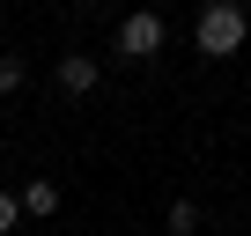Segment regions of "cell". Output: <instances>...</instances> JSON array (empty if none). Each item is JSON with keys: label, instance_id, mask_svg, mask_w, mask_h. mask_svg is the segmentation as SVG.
Segmentation results:
<instances>
[{"label": "cell", "instance_id": "obj_5", "mask_svg": "<svg viewBox=\"0 0 251 236\" xmlns=\"http://www.w3.org/2000/svg\"><path fill=\"white\" fill-rule=\"evenodd\" d=\"M192 229H200V207L177 199V207H170V236H192Z\"/></svg>", "mask_w": 251, "mask_h": 236}, {"label": "cell", "instance_id": "obj_4", "mask_svg": "<svg viewBox=\"0 0 251 236\" xmlns=\"http://www.w3.org/2000/svg\"><path fill=\"white\" fill-rule=\"evenodd\" d=\"M23 214H37V221L59 214V185H52V177H30V185H23Z\"/></svg>", "mask_w": 251, "mask_h": 236}, {"label": "cell", "instance_id": "obj_6", "mask_svg": "<svg viewBox=\"0 0 251 236\" xmlns=\"http://www.w3.org/2000/svg\"><path fill=\"white\" fill-rule=\"evenodd\" d=\"M15 89H23V59H15V52H0V96H15Z\"/></svg>", "mask_w": 251, "mask_h": 236}, {"label": "cell", "instance_id": "obj_7", "mask_svg": "<svg viewBox=\"0 0 251 236\" xmlns=\"http://www.w3.org/2000/svg\"><path fill=\"white\" fill-rule=\"evenodd\" d=\"M15 214H23V192H0V236L15 229Z\"/></svg>", "mask_w": 251, "mask_h": 236}, {"label": "cell", "instance_id": "obj_3", "mask_svg": "<svg viewBox=\"0 0 251 236\" xmlns=\"http://www.w3.org/2000/svg\"><path fill=\"white\" fill-rule=\"evenodd\" d=\"M59 89H67V96H89V89H96V59H89V52H67V59H59Z\"/></svg>", "mask_w": 251, "mask_h": 236}, {"label": "cell", "instance_id": "obj_1", "mask_svg": "<svg viewBox=\"0 0 251 236\" xmlns=\"http://www.w3.org/2000/svg\"><path fill=\"white\" fill-rule=\"evenodd\" d=\"M244 30H251V15L236 8V0H214V8H200V23H192V37H200L207 59H229L244 45Z\"/></svg>", "mask_w": 251, "mask_h": 236}, {"label": "cell", "instance_id": "obj_2", "mask_svg": "<svg viewBox=\"0 0 251 236\" xmlns=\"http://www.w3.org/2000/svg\"><path fill=\"white\" fill-rule=\"evenodd\" d=\"M118 52H126V59H155V52H163V15H148V8L126 15V23H118Z\"/></svg>", "mask_w": 251, "mask_h": 236}]
</instances>
